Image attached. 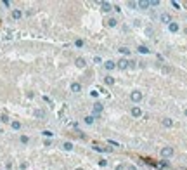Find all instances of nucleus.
<instances>
[{
  "label": "nucleus",
  "instance_id": "nucleus-1",
  "mask_svg": "<svg viewBox=\"0 0 187 170\" xmlns=\"http://www.w3.org/2000/svg\"><path fill=\"white\" fill-rule=\"evenodd\" d=\"M140 99H142V94H140L139 90H135V92H132V101H135V102H139Z\"/></svg>",
  "mask_w": 187,
  "mask_h": 170
},
{
  "label": "nucleus",
  "instance_id": "nucleus-2",
  "mask_svg": "<svg viewBox=\"0 0 187 170\" xmlns=\"http://www.w3.org/2000/svg\"><path fill=\"white\" fill-rule=\"evenodd\" d=\"M118 66H120V68H128V66H132V64H130V61H127V59H121V61L118 63Z\"/></svg>",
  "mask_w": 187,
  "mask_h": 170
},
{
  "label": "nucleus",
  "instance_id": "nucleus-3",
  "mask_svg": "<svg viewBox=\"0 0 187 170\" xmlns=\"http://www.w3.org/2000/svg\"><path fill=\"white\" fill-rule=\"evenodd\" d=\"M132 113H134V116H140V109H139V108H134Z\"/></svg>",
  "mask_w": 187,
  "mask_h": 170
},
{
  "label": "nucleus",
  "instance_id": "nucleus-4",
  "mask_svg": "<svg viewBox=\"0 0 187 170\" xmlns=\"http://www.w3.org/2000/svg\"><path fill=\"white\" fill-rule=\"evenodd\" d=\"M161 153H163V154H166V156H168V154H172V153H173V151H172L170 147H165V149H163V151H161Z\"/></svg>",
  "mask_w": 187,
  "mask_h": 170
},
{
  "label": "nucleus",
  "instance_id": "nucleus-5",
  "mask_svg": "<svg viewBox=\"0 0 187 170\" xmlns=\"http://www.w3.org/2000/svg\"><path fill=\"white\" fill-rule=\"evenodd\" d=\"M106 68H107V70H113V68H114V64H113L111 61H107V63H106Z\"/></svg>",
  "mask_w": 187,
  "mask_h": 170
},
{
  "label": "nucleus",
  "instance_id": "nucleus-6",
  "mask_svg": "<svg viewBox=\"0 0 187 170\" xmlns=\"http://www.w3.org/2000/svg\"><path fill=\"white\" fill-rule=\"evenodd\" d=\"M102 7H104V11H109V9H111V5H109V4H102Z\"/></svg>",
  "mask_w": 187,
  "mask_h": 170
},
{
  "label": "nucleus",
  "instance_id": "nucleus-7",
  "mask_svg": "<svg viewBox=\"0 0 187 170\" xmlns=\"http://www.w3.org/2000/svg\"><path fill=\"white\" fill-rule=\"evenodd\" d=\"M116 24V19H109V26H114Z\"/></svg>",
  "mask_w": 187,
  "mask_h": 170
}]
</instances>
